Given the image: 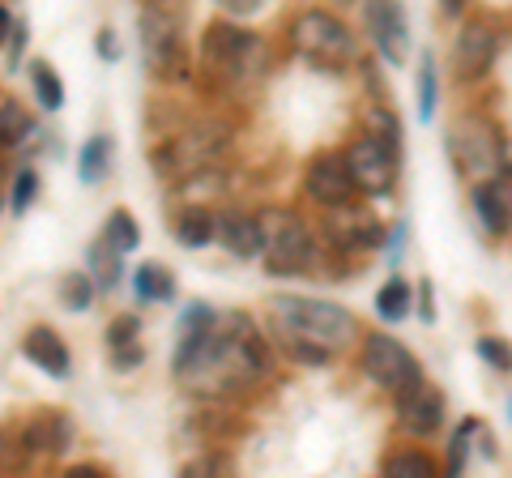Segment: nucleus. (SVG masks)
Returning <instances> with one entry per match:
<instances>
[{"label": "nucleus", "mask_w": 512, "mask_h": 478, "mask_svg": "<svg viewBox=\"0 0 512 478\" xmlns=\"http://www.w3.org/2000/svg\"><path fill=\"white\" fill-rule=\"evenodd\" d=\"M380 478H440V466H436V457L423 449H397L384 457Z\"/></svg>", "instance_id": "obj_24"}, {"label": "nucleus", "mask_w": 512, "mask_h": 478, "mask_svg": "<svg viewBox=\"0 0 512 478\" xmlns=\"http://www.w3.org/2000/svg\"><path fill=\"white\" fill-rule=\"evenodd\" d=\"M508 414H512V402H508Z\"/></svg>", "instance_id": "obj_43"}, {"label": "nucleus", "mask_w": 512, "mask_h": 478, "mask_svg": "<svg viewBox=\"0 0 512 478\" xmlns=\"http://www.w3.org/2000/svg\"><path fill=\"white\" fill-rule=\"evenodd\" d=\"M133 291H137L141 304H171L175 299V278H171L167 265L146 261V265L133 269Z\"/></svg>", "instance_id": "obj_23"}, {"label": "nucleus", "mask_w": 512, "mask_h": 478, "mask_svg": "<svg viewBox=\"0 0 512 478\" xmlns=\"http://www.w3.org/2000/svg\"><path fill=\"white\" fill-rule=\"evenodd\" d=\"M13 26H18V18H13V13L0 5V47H5L9 39H13Z\"/></svg>", "instance_id": "obj_41"}, {"label": "nucleus", "mask_w": 512, "mask_h": 478, "mask_svg": "<svg viewBox=\"0 0 512 478\" xmlns=\"http://www.w3.org/2000/svg\"><path fill=\"white\" fill-rule=\"evenodd\" d=\"M274 372V350L244 312H218L205 329H188L175 342L171 376L180 389L222 402L248 393Z\"/></svg>", "instance_id": "obj_1"}, {"label": "nucleus", "mask_w": 512, "mask_h": 478, "mask_svg": "<svg viewBox=\"0 0 512 478\" xmlns=\"http://www.w3.org/2000/svg\"><path fill=\"white\" fill-rule=\"evenodd\" d=\"M60 478H111L103 466H94V461H77V466H69Z\"/></svg>", "instance_id": "obj_40"}, {"label": "nucleus", "mask_w": 512, "mask_h": 478, "mask_svg": "<svg viewBox=\"0 0 512 478\" xmlns=\"http://www.w3.org/2000/svg\"><path fill=\"white\" fill-rule=\"evenodd\" d=\"M265 231H269V239H265V269L274 278H295V274H303V269H312V261H316V235H312V227L303 222L299 214H269L265 218Z\"/></svg>", "instance_id": "obj_8"}, {"label": "nucleus", "mask_w": 512, "mask_h": 478, "mask_svg": "<svg viewBox=\"0 0 512 478\" xmlns=\"http://www.w3.org/2000/svg\"><path fill=\"white\" fill-rule=\"evenodd\" d=\"M99 239H107L120 257H128V252L141 248V227H137V218L128 210H111L107 222H103V231H99Z\"/></svg>", "instance_id": "obj_27"}, {"label": "nucleus", "mask_w": 512, "mask_h": 478, "mask_svg": "<svg viewBox=\"0 0 512 478\" xmlns=\"http://www.w3.org/2000/svg\"><path fill=\"white\" fill-rule=\"evenodd\" d=\"M35 197H39V175H35V167H18V180H13V188H9L13 214L30 210V201H35Z\"/></svg>", "instance_id": "obj_34"}, {"label": "nucleus", "mask_w": 512, "mask_h": 478, "mask_svg": "<svg viewBox=\"0 0 512 478\" xmlns=\"http://www.w3.org/2000/svg\"><path fill=\"white\" fill-rule=\"evenodd\" d=\"M495 56H500V30L491 26V18H466L461 22L457 43H453V69H457L461 82L487 77Z\"/></svg>", "instance_id": "obj_13"}, {"label": "nucleus", "mask_w": 512, "mask_h": 478, "mask_svg": "<svg viewBox=\"0 0 512 478\" xmlns=\"http://www.w3.org/2000/svg\"><path fill=\"white\" fill-rule=\"evenodd\" d=\"M367 30L376 39V52L389 60V65H402L410 56V26H406V13L397 5H367L363 9Z\"/></svg>", "instance_id": "obj_18"}, {"label": "nucleus", "mask_w": 512, "mask_h": 478, "mask_svg": "<svg viewBox=\"0 0 512 478\" xmlns=\"http://www.w3.org/2000/svg\"><path fill=\"white\" fill-rule=\"evenodd\" d=\"M303 193H308V201H316L325 214L350 205V197H355L359 188H355V180H350L346 150H320V154H312L308 167H303Z\"/></svg>", "instance_id": "obj_11"}, {"label": "nucleus", "mask_w": 512, "mask_h": 478, "mask_svg": "<svg viewBox=\"0 0 512 478\" xmlns=\"http://www.w3.org/2000/svg\"><path fill=\"white\" fill-rule=\"evenodd\" d=\"M94 47H99V56L107 60V65H116V60H120V43H116V30H111V26L99 30V43H94Z\"/></svg>", "instance_id": "obj_39"}, {"label": "nucleus", "mask_w": 512, "mask_h": 478, "mask_svg": "<svg viewBox=\"0 0 512 478\" xmlns=\"http://www.w3.org/2000/svg\"><path fill=\"white\" fill-rule=\"evenodd\" d=\"M436 103H440V77H436V60L427 52L419 60V116L431 120L436 116Z\"/></svg>", "instance_id": "obj_32"}, {"label": "nucleus", "mask_w": 512, "mask_h": 478, "mask_svg": "<svg viewBox=\"0 0 512 478\" xmlns=\"http://www.w3.org/2000/svg\"><path fill=\"white\" fill-rule=\"evenodd\" d=\"M30 86H35L39 111H47V116L64 107V82H60V73L52 69V60H35V65H30Z\"/></svg>", "instance_id": "obj_26"}, {"label": "nucleus", "mask_w": 512, "mask_h": 478, "mask_svg": "<svg viewBox=\"0 0 512 478\" xmlns=\"http://www.w3.org/2000/svg\"><path fill=\"white\" fill-rule=\"evenodd\" d=\"M171 231H175V239H180L184 248L201 252V248H210L218 239V214L210 210V205H184V210H175Z\"/></svg>", "instance_id": "obj_20"}, {"label": "nucleus", "mask_w": 512, "mask_h": 478, "mask_svg": "<svg viewBox=\"0 0 512 478\" xmlns=\"http://www.w3.org/2000/svg\"><path fill=\"white\" fill-rule=\"evenodd\" d=\"M346 167L363 197H384L397 184V150L372 133H355V141L346 146Z\"/></svg>", "instance_id": "obj_10"}, {"label": "nucleus", "mask_w": 512, "mask_h": 478, "mask_svg": "<svg viewBox=\"0 0 512 478\" xmlns=\"http://www.w3.org/2000/svg\"><path fill=\"white\" fill-rule=\"evenodd\" d=\"M141 359H146V346H120V350H111V368L116 372H133V368H141Z\"/></svg>", "instance_id": "obj_37"}, {"label": "nucleus", "mask_w": 512, "mask_h": 478, "mask_svg": "<svg viewBox=\"0 0 512 478\" xmlns=\"http://www.w3.org/2000/svg\"><path fill=\"white\" fill-rule=\"evenodd\" d=\"M94 282H90V274L86 269H77V274H64L60 278V304L69 308V312H86L90 304H94Z\"/></svg>", "instance_id": "obj_30"}, {"label": "nucleus", "mask_w": 512, "mask_h": 478, "mask_svg": "<svg viewBox=\"0 0 512 478\" xmlns=\"http://www.w3.org/2000/svg\"><path fill=\"white\" fill-rule=\"evenodd\" d=\"M325 239L342 257H367L384 244V222L363 205H342V210L325 214Z\"/></svg>", "instance_id": "obj_12"}, {"label": "nucleus", "mask_w": 512, "mask_h": 478, "mask_svg": "<svg viewBox=\"0 0 512 478\" xmlns=\"http://www.w3.org/2000/svg\"><path fill=\"white\" fill-rule=\"evenodd\" d=\"M137 35H141V56H146V73L154 82H188L192 52L180 13L167 5H146L137 13Z\"/></svg>", "instance_id": "obj_5"}, {"label": "nucleus", "mask_w": 512, "mask_h": 478, "mask_svg": "<svg viewBox=\"0 0 512 478\" xmlns=\"http://www.w3.org/2000/svg\"><path fill=\"white\" fill-rule=\"evenodd\" d=\"M483 432V423L478 419H466L453 432V444H448V478H461V470H466V457H470V440Z\"/></svg>", "instance_id": "obj_31"}, {"label": "nucleus", "mask_w": 512, "mask_h": 478, "mask_svg": "<svg viewBox=\"0 0 512 478\" xmlns=\"http://www.w3.org/2000/svg\"><path fill=\"white\" fill-rule=\"evenodd\" d=\"M359 368L372 380L376 389L402 397L414 385H423V368L410 355V346H402L389 333H363V350H359Z\"/></svg>", "instance_id": "obj_7"}, {"label": "nucleus", "mask_w": 512, "mask_h": 478, "mask_svg": "<svg viewBox=\"0 0 512 478\" xmlns=\"http://www.w3.org/2000/svg\"><path fill=\"white\" fill-rule=\"evenodd\" d=\"M478 359L495 372H512V346L504 338H478Z\"/></svg>", "instance_id": "obj_35"}, {"label": "nucleus", "mask_w": 512, "mask_h": 478, "mask_svg": "<svg viewBox=\"0 0 512 478\" xmlns=\"http://www.w3.org/2000/svg\"><path fill=\"white\" fill-rule=\"evenodd\" d=\"M444 423V393L431 385V380H423V385H414L410 393L397 397V427H402L406 436H436Z\"/></svg>", "instance_id": "obj_15"}, {"label": "nucleus", "mask_w": 512, "mask_h": 478, "mask_svg": "<svg viewBox=\"0 0 512 478\" xmlns=\"http://www.w3.org/2000/svg\"><path fill=\"white\" fill-rule=\"evenodd\" d=\"M86 274L94 282V291H103V295L116 291L120 278H124V257L107 244V239H94L90 252H86Z\"/></svg>", "instance_id": "obj_22"}, {"label": "nucleus", "mask_w": 512, "mask_h": 478, "mask_svg": "<svg viewBox=\"0 0 512 478\" xmlns=\"http://www.w3.org/2000/svg\"><path fill=\"white\" fill-rule=\"evenodd\" d=\"M22 52H26V22L18 18V26H13V39H9V69L18 73V65H22Z\"/></svg>", "instance_id": "obj_38"}, {"label": "nucleus", "mask_w": 512, "mask_h": 478, "mask_svg": "<svg viewBox=\"0 0 512 478\" xmlns=\"http://www.w3.org/2000/svg\"><path fill=\"white\" fill-rule=\"evenodd\" d=\"M69 444H73V419L64 410H39L18 432L22 457H60V453H69Z\"/></svg>", "instance_id": "obj_14"}, {"label": "nucleus", "mask_w": 512, "mask_h": 478, "mask_svg": "<svg viewBox=\"0 0 512 478\" xmlns=\"http://www.w3.org/2000/svg\"><path fill=\"white\" fill-rule=\"evenodd\" d=\"M448 146H453L457 167L466 171L470 180H478V184L504 171V137H500V129H495V120L478 116V111L453 124Z\"/></svg>", "instance_id": "obj_9"}, {"label": "nucleus", "mask_w": 512, "mask_h": 478, "mask_svg": "<svg viewBox=\"0 0 512 478\" xmlns=\"http://www.w3.org/2000/svg\"><path fill=\"white\" fill-rule=\"evenodd\" d=\"M22 359L35 363V368L43 376H52V380L73 376V355H69V346H64V338L52 325H30L22 333Z\"/></svg>", "instance_id": "obj_17"}, {"label": "nucleus", "mask_w": 512, "mask_h": 478, "mask_svg": "<svg viewBox=\"0 0 512 478\" xmlns=\"http://www.w3.org/2000/svg\"><path fill=\"white\" fill-rule=\"evenodd\" d=\"M141 342V316L137 312H120L116 321L107 325V346L120 350V346H137Z\"/></svg>", "instance_id": "obj_33"}, {"label": "nucleus", "mask_w": 512, "mask_h": 478, "mask_svg": "<svg viewBox=\"0 0 512 478\" xmlns=\"http://www.w3.org/2000/svg\"><path fill=\"white\" fill-rule=\"evenodd\" d=\"M231 466H227V457L222 453H205L197 461H188V466L180 470V478H227Z\"/></svg>", "instance_id": "obj_36"}, {"label": "nucleus", "mask_w": 512, "mask_h": 478, "mask_svg": "<svg viewBox=\"0 0 512 478\" xmlns=\"http://www.w3.org/2000/svg\"><path fill=\"white\" fill-rule=\"evenodd\" d=\"M39 141H43L39 124L26 116L22 103L18 99H0V146L30 154V150H39Z\"/></svg>", "instance_id": "obj_21"}, {"label": "nucleus", "mask_w": 512, "mask_h": 478, "mask_svg": "<svg viewBox=\"0 0 512 478\" xmlns=\"http://www.w3.org/2000/svg\"><path fill=\"white\" fill-rule=\"evenodd\" d=\"M227 146H231V124L218 116H205V120H192L180 133L158 141L150 150V167L163 175V180H192V175L210 171L218 158L227 154Z\"/></svg>", "instance_id": "obj_4"}, {"label": "nucleus", "mask_w": 512, "mask_h": 478, "mask_svg": "<svg viewBox=\"0 0 512 478\" xmlns=\"http://www.w3.org/2000/svg\"><path fill=\"white\" fill-rule=\"evenodd\" d=\"M5 158H9V150H5V146H0V175H5Z\"/></svg>", "instance_id": "obj_42"}, {"label": "nucleus", "mask_w": 512, "mask_h": 478, "mask_svg": "<svg viewBox=\"0 0 512 478\" xmlns=\"http://www.w3.org/2000/svg\"><path fill=\"white\" fill-rule=\"evenodd\" d=\"M474 210L491 235L512 231V167H504L500 175H491L483 184H474Z\"/></svg>", "instance_id": "obj_19"}, {"label": "nucleus", "mask_w": 512, "mask_h": 478, "mask_svg": "<svg viewBox=\"0 0 512 478\" xmlns=\"http://www.w3.org/2000/svg\"><path fill=\"white\" fill-rule=\"evenodd\" d=\"M363 133L380 137L389 150L402 154V124H397V116H393L389 107H367V116H363Z\"/></svg>", "instance_id": "obj_29"}, {"label": "nucleus", "mask_w": 512, "mask_h": 478, "mask_svg": "<svg viewBox=\"0 0 512 478\" xmlns=\"http://www.w3.org/2000/svg\"><path fill=\"white\" fill-rule=\"evenodd\" d=\"M274 69V52L256 30L239 26L231 18L210 22L201 39V73L214 90H248L265 82V73Z\"/></svg>", "instance_id": "obj_3"}, {"label": "nucleus", "mask_w": 512, "mask_h": 478, "mask_svg": "<svg viewBox=\"0 0 512 478\" xmlns=\"http://www.w3.org/2000/svg\"><path fill=\"white\" fill-rule=\"evenodd\" d=\"M291 47L308 60L312 69L325 73H346L359 60V43L338 13L329 9H303L291 18Z\"/></svg>", "instance_id": "obj_6"}, {"label": "nucleus", "mask_w": 512, "mask_h": 478, "mask_svg": "<svg viewBox=\"0 0 512 478\" xmlns=\"http://www.w3.org/2000/svg\"><path fill=\"white\" fill-rule=\"evenodd\" d=\"M77 171H82V184H103L107 171H111V137L107 133H94L82 154H77Z\"/></svg>", "instance_id": "obj_25"}, {"label": "nucleus", "mask_w": 512, "mask_h": 478, "mask_svg": "<svg viewBox=\"0 0 512 478\" xmlns=\"http://www.w3.org/2000/svg\"><path fill=\"white\" fill-rule=\"evenodd\" d=\"M274 325L286 338V350L303 363H329L338 350L355 346L363 338V329L355 321V312H346L333 299L316 295H274L269 299Z\"/></svg>", "instance_id": "obj_2"}, {"label": "nucleus", "mask_w": 512, "mask_h": 478, "mask_svg": "<svg viewBox=\"0 0 512 478\" xmlns=\"http://www.w3.org/2000/svg\"><path fill=\"white\" fill-rule=\"evenodd\" d=\"M218 239H222V248L231 252V257L239 261H256V257H265V218L261 214H248V210H222L218 214Z\"/></svg>", "instance_id": "obj_16"}, {"label": "nucleus", "mask_w": 512, "mask_h": 478, "mask_svg": "<svg viewBox=\"0 0 512 478\" xmlns=\"http://www.w3.org/2000/svg\"><path fill=\"white\" fill-rule=\"evenodd\" d=\"M410 299H414V291H410V282L406 278H389L376 291V316L380 321H406L410 316Z\"/></svg>", "instance_id": "obj_28"}]
</instances>
